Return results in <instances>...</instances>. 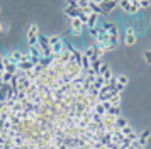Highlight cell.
Masks as SVG:
<instances>
[{
    "instance_id": "obj_1",
    "label": "cell",
    "mask_w": 151,
    "mask_h": 149,
    "mask_svg": "<svg viewBox=\"0 0 151 149\" xmlns=\"http://www.w3.org/2000/svg\"><path fill=\"white\" fill-rule=\"evenodd\" d=\"M136 42H137V32H136V29H134V22L129 20L126 29H124V44L131 47V46H134Z\"/></svg>"
},
{
    "instance_id": "obj_2",
    "label": "cell",
    "mask_w": 151,
    "mask_h": 149,
    "mask_svg": "<svg viewBox=\"0 0 151 149\" xmlns=\"http://www.w3.org/2000/svg\"><path fill=\"white\" fill-rule=\"evenodd\" d=\"M37 32H39V26H37L36 22H34V24H31V26H29V31H27V42H29V47L37 46V39H39Z\"/></svg>"
},
{
    "instance_id": "obj_3",
    "label": "cell",
    "mask_w": 151,
    "mask_h": 149,
    "mask_svg": "<svg viewBox=\"0 0 151 149\" xmlns=\"http://www.w3.org/2000/svg\"><path fill=\"white\" fill-rule=\"evenodd\" d=\"M83 31H85V26H83L82 19H80V17L71 19V34H73L75 39H80V37H82Z\"/></svg>"
},
{
    "instance_id": "obj_4",
    "label": "cell",
    "mask_w": 151,
    "mask_h": 149,
    "mask_svg": "<svg viewBox=\"0 0 151 149\" xmlns=\"http://www.w3.org/2000/svg\"><path fill=\"white\" fill-rule=\"evenodd\" d=\"M116 7H117L116 0H104V2H100V10H102V14H110Z\"/></svg>"
},
{
    "instance_id": "obj_5",
    "label": "cell",
    "mask_w": 151,
    "mask_h": 149,
    "mask_svg": "<svg viewBox=\"0 0 151 149\" xmlns=\"http://www.w3.org/2000/svg\"><path fill=\"white\" fill-rule=\"evenodd\" d=\"M150 137H151V129H144L143 132L137 135V142H139V146H143V148H144Z\"/></svg>"
},
{
    "instance_id": "obj_6",
    "label": "cell",
    "mask_w": 151,
    "mask_h": 149,
    "mask_svg": "<svg viewBox=\"0 0 151 149\" xmlns=\"http://www.w3.org/2000/svg\"><path fill=\"white\" fill-rule=\"evenodd\" d=\"M9 59L12 61V63H15V64H19V63L22 61V53L21 51H17V49L10 51V53H9Z\"/></svg>"
},
{
    "instance_id": "obj_7",
    "label": "cell",
    "mask_w": 151,
    "mask_h": 149,
    "mask_svg": "<svg viewBox=\"0 0 151 149\" xmlns=\"http://www.w3.org/2000/svg\"><path fill=\"white\" fill-rule=\"evenodd\" d=\"M93 114L99 115V117H104V115H105V108H104L102 102H97L95 103V107H93Z\"/></svg>"
},
{
    "instance_id": "obj_8",
    "label": "cell",
    "mask_w": 151,
    "mask_h": 149,
    "mask_svg": "<svg viewBox=\"0 0 151 149\" xmlns=\"http://www.w3.org/2000/svg\"><path fill=\"white\" fill-rule=\"evenodd\" d=\"M48 41H49V46H55L60 41H63V37L60 34H53V36H48Z\"/></svg>"
},
{
    "instance_id": "obj_9",
    "label": "cell",
    "mask_w": 151,
    "mask_h": 149,
    "mask_svg": "<svg viewBox=\"0 0 151 149\" xmlns=\"http://www.w3.org/2000/svg\"><path fill=\"white\" fill-rule=\"evenodd\" d=\"M109 103L110 105H114V107H121V95L116 93V95H112L109 98Z\"/></svg>"
},
{
    "instance_id": "obj_10",
    "label": "cell",
    "mask_w": 151,
    "mask_h": 149,
    "mask_svg": "<svg viewBox=\"0 0 151 149\" xmlns=\"http://www.w3.org/2000/svg\"><path fill=\"white\" fill-rule=\"evenodd\" d=\"M116 81L119 83V85L126 87V85L129 83V78H127V74H117V76H116Z\"/></svg>"
},
{
    "instance_id": "obj_11",
    "label": "cell",
    "mask_w": 151,
    "mask_h": 149,
    "mask_svg": "<svg viewBox=\"0 0 151 149\" xmlns=\"http://www.w3.org/2000/svg\"><path fill=\"white\" fill-rule=\"evenodd\" d=\"M107 114L117 119V117H119V114H121V108H119V107H114V105H110V108L107 110Z\"/></svg>"
},
{
    "instance_id": "obj_12",
    "label": "cell",
    "mask_w": 151,
    "mask_h": 149,
    "mask_svg": "<svg viewBox=\"0 0 151 149\" xmlns=\"http://www.w3.org/2000/svg\"><path fill=\"white\" fill-rule=\"evenodd\" d=\"M121 132H122V135H124V137H127V135H131L132 132H134V129H132V127L129 125V124H127L126 127H122V129H121Z\"/></svg>"
},
{
    "instance_id": "obj_13",
    "label": "cell",
    "mask_w": 151,
    "mask_h": 149,
    "mask_svg": "<svg viewBox=\"0 0 151 149\" xmlns=\"http://www.w3.org/2000/svg\"><path fill=\"white\" fill-rule=\"evenodd\" d=\"M116 125L119 129H122V127H126V125H127V120H126L124 117H117V119H116Z\"/></svg>"
},
{
    "instance_id": "obj_14",
    "label": "cell",
    "mask_w": 151,
    "mask_h": 149,
    "mask_svg": "<svg viewBox=\"0 0 151 149\" xmlns=\"http://www.w3.org/2000/svg\"><path fill=\"white\" fill-rule=\"evenodd\" d=\"M88 34L92 36V39H95L97 36L100 34V26H99V27H92V29H88Z\"/></svg>"
},
{
    "instance_id": "obj_15",
    "label": "cell",
    "mask_w": 151,
    "mask_h": 149,
    "mask_svg": "<svg viewBox=\"0 0 151 149\" xmlns=\"http://www.w3.org/2000/svg\"><path fill=\"white\" fill-rule=\"evenodd\" d=\"M151 5L150 0H139V9H148Z\"/></svg>"
},
{
    "instance_id": "obj_16",
    "label": "cell",
    "mask_w": 151,
    "mask_h": 149,
    "mask_svg": "<svg viewBox=\"0 0 151 149\" xmlns=\"http://www.w3.org/2000/svg\"><path fill=\"white\" fill-rule=\"evenodd\" d=\"M143 58L146 59V63H150V64H151V51H144V53H143Z\"/></svg>"
},
{
    "instance_id": "obj_17",
    "label": "cell",
    "mask_w": 151,
    "mask_h": 149,
    "mask_svg": "<svg viewBox=\"0 0 151 149\" xmlns=\"http://www.w3.org/2000/svg\"><path fill=\"white\" fill-rule=\"evenodd\" d=\"M4 31H5V29H4V22L0 20V32H4Z\"/></svg>"
},
{
    "instance_id": "obj_18",
    "label": "cell",
    "mask_w": 151,
    "mask_h": 149,
    "mask_svg": "<svg viewBox=\"0 0 151 149\" xmlns=\"http://www.w3.org/2000/svg\"><path fill=\"white\" fill-rule=\"evenodd\" d=\"M139 149H144V148H143V146H139Z\"/></svg>"
},
{
    "instance_id": "obj_19",
    "label": "cell",
    "mask_w": 151,
    "mask_h": 149,
    "mask_svg": "<svg viewBox=\"0 0 151 149\" xmlns=\"http://www.w3.org/2000/svg\"><path fill=\"white\" fill-rule=\"evenodd\" d=\"M0 12H2V9H0Z\"/></svg>"
}]
</instances>
